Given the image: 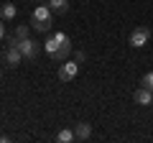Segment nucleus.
<instances>
[{
	"label": "nucleus",
	"mask_w": 153,
	"mask_h": 143,
	"mask_svg": "<svg viewBox=\"0 0 153 143\" xmlns=\"http://www.w3.org/2000/svg\"><path fill=\"white\" fill-rule=\"evenodd\" d=\"M46 54L51 56L54 61H66L69 59V54H71V39L66 36V33H61V31H54L46 39Z\"/></svg>",
	"instance_id": "nucleus-1"
},
{
	"label": "nucleus",
	"mask_w": 153,
	"mask_h": 143,
	"mask_svg": "<svg viewBox=\"0 0 153 143\" xmlns=\"http://www.w3.org/2000/svg\"><path fill=\"white\" fill-rule=\"evenodd\" d=\"M51 26H54V10L46 5H36L33 8V16H31V28L38 33H49Z\"/></svg>",
	"instance_id": "nucleus-2"
},
{
	"label": "nucleus",
	"mask_w": 153,
	"mask_h": 143,
	"mask_svg": "<svg viewBox=\"0 0 153 143\" xmlns=\"http://www.w3.org/2000/svg\"><path fill=\"white\" fill-rule=\"evenodd\" d=\"M5 44L8 46H18L21 54H23V59H28V61H33L38 54H41V44L33 41L31 36H28V39H18L16 33H13V36H5Z\"/></svg>",
	"instance_id": "nucleus-3"
},
{
	"label": "nucleus",
	"mask_w": 153,
	"mask_h": 143,
	"mask_svg": "<svg viewBox=\"0 0 153 143\" xmlns=\"http://www.w3.org/2000/svg\"><path fill=\"white\" fill-rule=\"evenodd\" d=\"M148 41H151V28H148V26L133 28V33H130V46H133V49H143Z\"/></svg>",
	"instance_id": "nucleus-4"
},
{
	"label": "nucleus",
	"mask_w": 153,
	"mask_h": 143,
	"mask_svg": "<svg viewBox=\"0 0 153 143\" xmlns=\"http://www.w3.org/2000/svg\"><path fill=\"white\" fill-rule=\"evenodd\" d=\"M23 61V54L18 46H5V51H3V64L8 66V69H16V66H21Z\"/></svg>",
	"instance_id": "nucleus-5"
},
{
	"label": "nucleus",
	"mask_w": 153,
	"mask_h": 143,
	"mask_svg": "<svg viewBox=\"0 0 153 143\" xmlns=\"http://www.w3.org/2000/svg\"><path fill=\"white\" fill-rule=\"evenodd\" d=\"M76 74H79V64L76 61H61V66H59V79L61 82H71V79H76Z\"/></svg>",
	"instance_id": "nucleus-6"
},
{
	"label": "nucleus",
	"mask_w": 153,
	"mask_h": 143,
	"mask_svg": "<svg viewBox=\"0 0 153 143\" xmlns=\"http://www.w3.org/2000/svg\"><path fill=\"white\" fill-rule=\"evenodd\" d=\"M133 100H135L138 105H143V107H148V105H153V89H148V87H138L135 89V95H133Z\"/></svg>",
	"instance_id": "nucleus-7"
},
{
	"label": "nucleus",
	"mask_w": 153,
	"mask_h": 143,
	"mask_svg": "<svg viewBox=\"0 0 153 143\" xmlns=\"http://www.w3.org/2000/svg\"><path fill=\"white\" fill-rule=\"evenodd\" d=\"M74 136H76V141H87V138L92 136V125H89V123H76Z\"/></svg>",
	"instance_id": "nucleus-8"
},
{
	"label": "nucleus",
	"mask_w": 153,
	"mask_h": 143,
	"mask_svg": "<svg viewBox=\"0 0 153 143\" xmlns=\"http://www.w3.org/2000/svg\"><path fill=\"white\" fill-rule=\"evenodd\" d=\"M16 16H18V8L13 5V3H3V5H0V18H3V21H13Z\"/></svg>",
	"instance_id": "nucleus-9"
},
{
	"label": "nucleus",
	"mask_w": 153,
	"mask_h": 143,
	"mask_svg": "<svg viewBox=\"0 0 153 143\" xmlns=\"http://www.w3.org/2000/svg\"><path fill=\"white\" fill-rule=\"evenodd\" d=\"M49 8L54 10V16H66L69 3H66V0H49Z\"/></svg>",
	"instance_id": "nucleus-10"
},
{
	"label": "nucleus",
	"mask_w": 153,
	"mask_h": 143,
	"mask_svg": "<svg viewBox=\"0 0 153 143\" xmlns=\"http://www.w3.org/2000/svg\"><path fill=\"white\" fill-rule=\"evenodd\" d=\"M56 141H61V143H71V141H76V136H74V128H64V130H59Z\"/></svg>",
	"instance_id": "nucleus-11"
},
{
	"label": "nucleus",
	"mask_w": 153,
	"mask_h": 143,
	"mask_svg": "<svg viewBox=\"0 0 153 143\" xmlns=\"http://www.w3.org/2000/svg\"><path fill=\"white\" fill-rule=\"evenodd\" d=\"M16 36H18V39H28V36H31V26H26V23H21V26L16 28Z\"/></svg>",
	"instance_id": "nucleus-12"
},
{
	"label": "nucleus",
	"mask_w": 153,
	"mask_h": 143,
	"mask_svg": "<svg viewBox=\"0 0 153 143\" xmlns=\"http://www.w3.org/2000/svg\"><path fill=\"white\" fill-rule=\"evenodd\" d=\"M140 84H143V87H148V89H153V72H146V74H143Z\"/></svg>",
	"instance_id": "nucleus-13"
},
{
	"label": "nucleus",
	"mask_w": 153,
	"mask_h": 143,
	"mask_svg": "<svg viewBox=\"0 0 153 143\" xmlns=\"http://www.w3.org/2000/svg\"><path fill=\"white\" fill-rule=\"evenodd\" d=\"M84 59H87V54H84V51H74V61H76V64H82Z\"/></svg>",
	"instance_id": "nucleus-14"
},
{
	"label": "nucleus",
	"mask_w": 153,
	"mask_h": 143,
	"mask_svg": "<svg viewBox=\"0 0 153 143\" xmlns=\"http://www.w3.org/2000/svg\"><path fill=\"white\" fill-rule=\"evenodd\" d=\"M5 36H8V33H5V23H3V18H0V41L5 39Z\"/></svg>",
	"instance_id": "nucleus-15"
},
{
	"label": "nucleus",
	"mask_w": 153,
	"mask_h": 143,
	"mask_svg": "<svg viewBox=\"0 0 153 143\" xmlns=\"http://www.w3.org/2000/svg\"><path fill=\"white\" fill-rule=\"evenodd\" d=\"M28 3H41V0H28Z\"/></svg>",
	"instance_id": "nucleus-16"
},
{
	"label": "nucleus",
	"mask_w": 153,
	"mask_h": 143,
	"mask_svg": "<svg viewBox=\"0 0 153 143\" xmlns=\"http://www.w3.org/2000/svg\"><path fill=\"white\" fill-rule=\"evenodd\" d=\"M0 79H3V69H0Z\"/></svg>",
	"instance_id": "nucleus-17"
}]
</instances>
